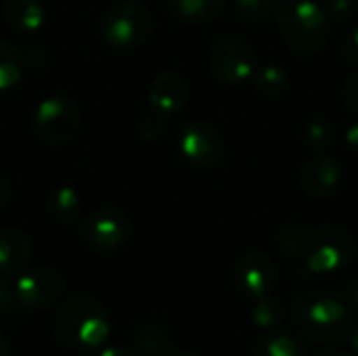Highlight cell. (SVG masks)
I'll list each match as a JSON object with an SVG mask.
<instances>
[{"mask_svg":"<svg viewBox=\"0 0 358 356\" xmlns=\"http://www.w3.org/2000/svg\"><path fill=\"white\" fill-rule=\"evenodd\" d=\"M130 233V218L117 208L94 210L80 222V237L94 252H111L122 248Z\"/></svg>","mask_w":358,"mask_h":356,"instance_id":"ba28073f","label":"cell"},{"mask_svg":"<svg viewBox=\"0 0 358 356\" xmlns=\"http://www.w3.org/2000/svg\"><path fill=\"white\" fill-rule=\"evenodd\" d=\"M8 197H10V189H8V183H6V178H4V176H0V210H2L4 206H6Z\"/></svg>","mask_w":358,"mask_h":356,"instance_id":"d6a6232c","label":"cell"},{"mask_svg":"<svg viewBox=\"0 0 358 356\" xmlns=\"http://www.w3.org/2000/svg\"><path fill=\"white\" fill-rule=\"evenodd\" d=\"M342 57L350 63V65H358V27L352 29L344 40H342Z\"/></svg>","mask_w":358,"mask_h":356,"instance_id":"83f0119b","label":"cell"},{"mask_svg":"<svg viewBox=\"0 0 358 356\" xmlns=\"http://www.w3.org/2000/svg\"><path fill=\"white\" fill-rule=\"evenodd\" d=\"M344 101H346V107L350 109V113L358 118V71L352 73L344 84Z\"/></svg>","mask_w":358,"mask_h":356,"instance_id":"4316f807","label":"cell"},{"mask_svg":"<svg viewBox=\"0 0 358 356\" xmlns=\"http://www.w3.org/2000/svg\"><path fill=\"white\" fill-rule=\"evenodd\" d=\"M134 350L138 356H168L174 350V344L159 325L143 323L134 334Z\"/></svg>","mask_w":358,"mask_h":356,"instance_id":"d6986e66","label":"cell"},{"mask_svg":"<svg viewBox=\"0 0 358 356\" xmlns=\"http://www.w3.org/2000/svg\"><path fill=\"white\" fill-rule=\"evenodd\" d=\"M31 262L29 237L13 227L0 229V275L17 277Z\"/></svg>","mask_w":358,"mask_h":356,"instance_id":"4fadbf2b","label":"cell"},{"mask_svg":"<svg viewBox=\"0 0 358 356\" xmlns=\"http://www.w3.org/2000/svg\"><path fill=\"white\" fill-rule=\"evenodd\" d=\"M306 143L315 151H323L331 143V128L325 120H315L306 126Z\"/></svg>","mask_w":358,"mask_h":356,"instance_id":"603a6c76","label":"cell"},{"mask_svg":"<svg viewBox=\"0 0 358 356\" xmlns=\"http://www.w3.org/2000/svg\"><path fill=\"white\" fill-rule=\"evenodd\" d=\"M178 149L193 166L212 168L224 155V141L212 124L191 122L178 134Z\"/></svg>","mask_w":358,"mask_h":356,"instance_id":"30bf717a","label":"cell"},{"mask_svg":"<svg viewBox=\"0 0 358 356\" xmlns=\"http://www.w3.org/2000/svg\"><path fill=\"white\" fill-rule=\"evenodd\" d=\"M208 65L216 80L224 84H243L258 71V55L250 44L224 38L212 44Z\"/></svg>","mask_w":358,"mask_h":356,"instance_id":"8992f818","label":"cell"},{"mask_svg":"<svg viewBox=\"0 0 358 356\" xmlns=\"http://www.w3.org/2000/svg\"><path fill=\"white\" fill-rule=\"evenodd\" d=\"M355 254L352 237L334 225H321L302 231L296 258L313 275H331L348 266Z\"/></svg>","mask_w":358,"mask_h":356,"instance_id":"277c9868","label":"cell"},{"mask_svg":"<svg viewBox=\"0 0 358 356\" xmlns=\"http://www.w3.org/2000/svg\"><path fill=\"white\" fill-rule=\"evenodd\" d=\"M348 300L352 302V306L358 308V279L352 281V283H348Z\"/></svg>","mask_w":358,"mask_h":356,"instance_id":"e575fe53","label":"cell"},{"mask_svg":"<svg viewBox=\"0 0 358 356\" xmlns=\"http://www.w3.org/2000/svg\"><path fill=\"white\" fill-rule=\"evenodd\" d=\"M302 187L310 197H329L334 195L340 185H342V168L338 166V162L329 155L317 153L313 155L304 166H302V174H300Z\"/></svg>","mask_w":358,"mask_h":356,"instance_id":"7c38bea8","label":"cell"},{"mask_svg":"<svg viewBox=\"0 0 358 356\" xmlns=\"http://www.w3.org/2000/svg\"><path fill=\"white\" fill-rule=\"evenodd\" d=\"M323 8L336 21H348L357 15L358 0H323Z\"/></svg>","mask_w":358,"mask_h":356,"instance_id":"d4e9b609","label":"cell"},{"mask_svg":"<svg viewBox=\"0 0 358 356\" xmlns=\"http://www.w3.org/2000/svg\"><path fill=\"white\" fill-rule=\"evenodd\" d=\"M271 2H275V0H271Z\"/></svg>","mask_w":358,"mask_h":356,"instance_id":"ab89813d","label":"cell"},{"mask_svg":"<svg viewBox=\"0 0 358 356\" xmlns=\"http://www.w3.org/2000/svg\"><path fill=\"white\" fill-rule=\"evenodd\" d=\"M34 130L48 145H65L80 130V111L69 99L48 97L36 107Z\"/></svg>","mask_w":358,"mask_h":356,"instance_id":"52a82bcc","label":"cell"},{"mask_svg":"<svg viewBox=\"0 0 358 356\" xmlns=\"http://www.w3.org/2000/svg\"><path fill=\"white\" fill-rule=\"evenodd\" d=\"M96 356H138L134 348L124 346V344H113V346H105L101 348V353Z\"/></svg>","mask_w":358,"mask_h":356,"instance_id":"4dcf8cb0","label":"cell"},{"mask_svg":"<svg viewBox=\"0 0 358 356\" xmlns=\"http://www.w3.org/2000/svg\"><path fill=\"white\" fill-rule=\"evenodd\" d=\"M50 216L61 225H73L82 216V199L76 189L71 187H59L55 189L46 199Z\"/></svg>","mask_w":358,"mask_h":356,"instance_id":"ac0fdd59","label":"cell"},{"mask_svg":"<svg viewBox=\"0 0 358 356\" xmlns=\"http://www.w3.org/2000/svg\"><path fill=\"white\" fill-rule=\"evenodd\" d=\"M136 2H143V0H136Z\"/></svg>","mask_w":358,"mask_h":356,"instance_id":"f35d334b","label":"cell"},{"mask_svg":"<svg viewBox=\"0 0 358 356\" xmlns=\"http://www.w3.org/2000/svg\"><path fill=\"white\" fill-rule=\"evenodd\" d=\"M0 356H10V346L6 342V338L0 334Z\"/></svg>","mask_w":358,"mask_h":356,"instance_id":"8d00e7d4","label":"cell"},{"mask_svg":"<svg viewBox=\"0 0 358 356\" xmlns=\"http://www.w3.org/2000/svg\"><path fill=\"white\" fill-rule=\"evenodd\" d=\"M23 71V59L19 50L0 40V90L17 86Z\"/></svg>","mask_w":358,"mask_h":356,"instance_id":"7402d4cb","label":"cell"},{"mask_svg":"<svg viewBox=\"0 0 358 356\" xmlns=\"http://www.w3.org/2000/svg\"><path fill=\"white\" fill-rule=\"evenodd\" d=\"M350 346H352V353H355V356H358V323L357 325H352L350 327Z\"/></svg>","mask_w":358,"mask_h":356,"instance_id":"d590c367","label":"cell"},{"mask_svg":"<svg viewBox=\"0 0 358 356\" xmlns=\"http://www.w3.org/2000/svg\"><path fill=\"white\" fill-rule=\"evenodd\" d=\"M153 34V17L143 2L126 0L107 10L101 21V36L113 48H136Z\"/></svg>","mask_w":358,"mask_h":356,"instance_id":"5b68a950","label":"cell"},{"mask_svg":"<svg viewBox=\"0 0 358 356\" xmlns=\"http://www.w3.org/2000/svg\"><path fill=\"white\" fill-rule=\"evenodd\" d=\"M302 231H304V229H285V231H281V233L275 237V243H277V248L283 252V256L296 258L298 248H300V241H302Z\"/></svg>","mask_w":358,"mask_h":356,"instance_id":"484cf974","label":"cell"},{"mask_svg":"<svg viewBox=\"0 0 358 356\" xmlns=\"http://www.w3.org/2000/svg\"><path fill=\"white\" fill-rule=\"evenodd\" d=\"M227 0H170L176 19L191 25H206L216 21L224 10Z\"/></svg>","mask_w":358,"mask_h":356,"instance_id":"e0dca14e","label":"cell"},{"mask_svg":"<svg viewBox=\"0 0 358 356\" xmlns=\"http://www.w3.org/2000/svg\"><path fill=\"white\" fill-rule=\"evenodd\" d=\"M237 15L245 21H260L268 15L271 0H235Z\"/></svg>","mask_w":358,"mask_h":356,"instance_id":"cb8c5ba5","label":"cell"},{"mask_svg":"<svg viewBox=\"0 0 358 356\" xmlns=\"http://www.w3.org/2000/svg\"><path fill=\"white\" fill-rule=\"evenodd\" d=\"M313 356H355L348 350H342V348H323L319 353H315Z\"/></svg>","mask_w":358,"mask_h":356,"instance_id":"836d02e7","label":"cell"},{"mask_svg":"<svg viewBox=\"0 0 358 356\" xmlns=\"http://www.w3.org/2000/svg\"><path fill=\"white\" fill-rule=\"evenodd\" d=\"M168 356H197L195 353H191V350H180V348H174L172 353Z\"/></svg>","mask_w":358,"mask_h":356,"instance_id":"74e56055","label":"cell"},{"mask_svg":"<svg viewBox=\"0 0 358 356\" xmlns=\"http://www.w3.org/2000/svg\"><path fill=\"white\" fill-rule=\"evenodd\" d=\"M235 283L239 292L252 300L264 298L277 283L273 260L262 252H248L235 262Z\"/></svg>","mask_w":358,"mask_h":356,"instance_id":"8fae6325","label":"cell"},{"mask_svg":"<svg viewBox=\"0 0 358 356\" xmlns=\"http://www.w3.org/2000/svg\"><path fill=\"white\" fill-rule=\"evenodd\" d=\"M2 13L6 23L21 34L38 31L44 25V15H46L40 0H6Z\"/></svg>","mask_w":358,"mask_h":356,"instance_id":"9a60e30c","label":"cell"},{"mask_svg":"<svg viewBox=\"0 0 358 356\" xmlns=\"http://www.w3.org/2000/svg\"><path fill=\"white\" fill-rule=\"evenodd\" d=\"M277 25L289 48L313 55L327 44V13L315 0H285L277 8Z\"/></svg>","mask_w":358,"mask_h":356,"instance_id":"3957f363","label":"cell"},{"mask_svg":"<svg viewBox=\"0 0 358 356\" xmlns=\"http://www.w3.org/2000/svg\"><path fill=\"white\" fill-rule=\"evenodd\" d=\"M344 138H346V145L352 149V151H357L358 153V118L346 128V134H344Z\"/></svg>","mask_w":358,"mask_h":356,"instance_id":"1f68e13d","label":"cell"},{"mask_svg":"<svg viewBox=\"0 0 358 356\" xmlns=\"http://www.w3.org/2000/svg\"><path fill=\"white\" fill-rule=\"evenodd\" d=\"M254 356H308V348L294 334L268 329L256 340Z\"/></svg>","mask_w":358,"mask_h":356,"instance_id":"2e32d148","label":"cell"},{"mask_svg":"<svg viewBox=\"0 0 358 356\" xmlns=\"http://www.w3.org/2000/svg\"><path fill=\"white\" fill-rule=\"evenodd\" d=\"M63 294V279L57 271L48 266H34L25 269L17 275L15 296L17 300L29 311H46Z\"/></svg>","mask_w":358,"mask_h":356,"instance_id":"9c48e42d","label":"cell"},{"mask_svg":"<svg viewBox=\"0 0 358 356\" xmlns=\"http://www.w3.org/2000/svg\"><path fill=\"white\" fill-rule=\"evenodd\" d=\"M13 300H15V290H10V285L0 275V317L13 306Z\"/></svg>","mask_w":358,"mask_h":356,"instance_id":"f546056e","label":"cell"},{"mask_svg":"<svg viewBox=\"0 0 358 356\" xmlns=\"http://www.w3.org/2000/svg\"><path fill=\"white\" fill-rule=\"evenodd\" d=\"M111 332L107 308L90 296H73L52 317V334L69 350H96Z\"/></svg>","mask_w":358,"mask_h":356,"instance_id":"7a4b0ae2","label":"cell"},{"mask_svg":"<svg viewBox=\"0 0 358 356\" xmlns=\"http://www.w3.org/2000/svg\"><path fill=\"white\" fill-rule=\"evenodd\" d=\"M289 317L302 338L325 344L348 336L355 311L344 296L325 290H308L294 300Z\"/></svg>","mask_w":358,"mask_h":356,"instance_id":"6da1fadb","label":"cell"},{"mask_svg":"<svg viewBox=\"0 0 358 356\" xmlns=\"http://www.w3.org/2000/svg\"><path fill=\"white\" fill-rule=\"evenodd\" d=\"M256 78V90L268 99H279L287 92L289 86V78L283 71V67L279 65H264L258 67V71L254 73Z\"/></svg>","mask_w":358,"mask_h":356,"instance_id":"ffe728a7","label":"cell"},{"mask_svg":"<svg viewBox=\"0 0 358 356\" xmlns=\"http://www.w3.org/2000/svg\"><path fill=\"white\" fill-rule=\"evenodd\" d=\"M285 319V308L281 300L273 298L271 294L264 298L254 300V311H252V321L260 329H277Z\"/></svg>","mask_w":358,"mask_h":356,"instance_id":"44dd1931","label":"cell"},{"mask_svg":"<svg viewBox=\"0 0 358 356\" xmlns=\"http://www.w3.org/2000/svg\"><path fill=\"white\" fill-rule=\"evenodd\" d=\"M187 92V82L178 73L164 71L153 80L149 88V103L159 115H172L185 107Z\"/></svg>","mask_w":358,"mask_h":356,"instance_id":"5bb4252c","label":"cell"},{"mask_svg":"<svg viewBox=\"0 0 358 356\" xmlns=\"http://www.w3.org/2000/svg\"><path fill=\"white\" fill-rule=\"evenodd\" d=\"M138 130H141V136L145 138H157L164 130V122H162V115L157 118H143L141 124H138Z\"/></svg>","mask_w":358,"mask_h":356,"instance_id":"f1b7e54d","label":"cell"}]
</instances>
